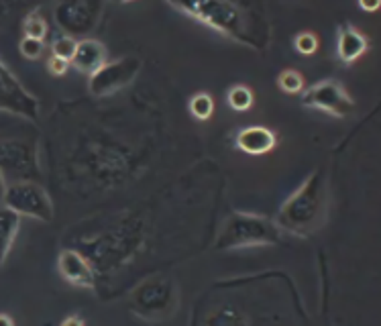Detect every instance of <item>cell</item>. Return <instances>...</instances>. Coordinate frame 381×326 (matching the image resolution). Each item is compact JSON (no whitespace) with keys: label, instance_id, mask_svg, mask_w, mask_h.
Segmentation results:
<instances>
[{"label":"cell","instance_id":"obj_9","mask_svg":"<svg viewBox=\"0 0 381 326\" xmlns=\"http://www.w3.org/2000/svg\"><path fill=\"white\" fill-rule=\"evenodd\" d=\"M0 170L4 175L6 173L19 175L16 182L31 180L39 171L35 147H27L25 143L19 141H2L0 143Z\"/></svg>","mask_w":381,"mask_h":326},{"label":"cell","instance_id":"obj_21","mask_svg":"<svg viewBox=\"0 0 381 326\" xmlns=\"http://www.w3.org/2000/svg\"><path fill=\"white\" fill-rule=\"evenodd\" d=\"M21 54L27 57V59H39L43 54V41H37V39H29L25 37L21 45H19Z\"/></svg>","mask_w":381,"mask_h":326},{"label":"cell","instance_id":"obj_18","mask_svg":"<svg viewBox=\"0 0 381 326\" xmlns=\"http://www.w3.org/2000/svg\"><path fill=\"white\" fill-rule=\"evenodd\" d=\"M278 86L285 94H300L304 92V76L296 70H283L278 76Z\"/></svg>","mask_w":381,"mask_h":326},{"label":"cell","instance_id":"obj_22","mask_svg":"<svg viewBox=\"0 0 381 326\" xmlns=\"http://www.w3.org/2000/svg\"><path fill=\"white\" fill-rule=\"evenodd\" d=\"M47 70H49V73H54V76H64L66 71L70 70V61L51 56L47 59Z\"/></svg>","mask_w":381,"mask_h":326},{"label":"cell","instance_id":"obj_6","mask_svg":"<svg viewBox=\"0 0 381 326\" xmlns=\"http://www.w3.org/2000/svg\"><path fill=\"white\" fill-rule=\"evenodd\" d=\"M39 100L29 92L19 78L0 59V113L14 114L27 121H39Z\"/></svg>","mask_w":381,"mask_h":326},{"label":"cell","instance_id":"obj_16","mask_svg":"<svg viewBox=\"0 0 381 326\" xmlns=\"http://www.w3.org/2000/svg\"><path fill=\"white\" fill-rule=\"evenodd\" d=\"M23 31H25V37H29V39H37V41L45 39L47 23H45V19H43L39 11H33V13L27 14V19L23 23Z\"/></svg>","mask_w":381,"mask_h":326},{"label":"cell","instance_id":"obj_11","mask_svg":"<svg viewBox=\"0 0 381 326\" xmlns=\"http://www.w3.org/2000/svg\"><path fill=\"white\" fill-rule=\"evenodd\" d=\"M278 143L275 133L268 127H245L235 137V147L249 156H263Z\"/></svg>","mask_w":381,"mask_h":326},{"label":"cell","instance_id":"obj_5","mask_svg":"<svg viewBox=\"0 0 381 326\" xmlns=\"http://www.w3.org/2000/svg\"><path fill=\"white\" fill-rule=\"evenodd\" d=\"M141 71V59L139 57H123L116 61H106L98 71H94L88 80V92L94 98H106L114 92L127 88L137 73Z\"/></svg>","mask_w":381,"mask_h":326},{"label":"cell","instance_id":"obj_14","mask_svg":"<svg viewBox=\"0 0 381 326\" xmlns=\"http://www.w3.org/2000/svg\"><path fill=\"white\" fill-rule=\"evenodd\" d=\"M21 228V216L6 206H0V268L4 265L6 257L13 249V243Z\"/></svg>","mask_w":381,"mask_h":326},{"label":"cell","instance_id":"obj_7","mask_svg":"<svg viewBox=\"0 0 381 326\" xmlns=\"http://www.w3.org/2000/svg\"><path fill=\"white\" fill-rule=\"evenodd\" d=\"M300 102L306 108L325 111L337 118L349 116L355 111V100L337 80H322L318 84L306 88L300 96Z\"/></svg>","mask_w":381,"mask_h":326},{"label":"cell","instance_id":"obj_26","mask_svg":"<svg viewBox=\"0 0 381 326\" xmlns=\"http://www.w3.org/2000/svg\"><path fill=\"white\" fill-rule=\"evenodd\" d=\"M377 6H380V2H373V4H363L361 2V9H365V11H375Z\"/></svg>","mask_w":381,"mask_h":326},{"label":"cell","instance_id":"obj_12","mask_svg":"<svg viewBox=\"0 0 381 326\" xmlns=\"http://www.w3.org/2000/svg\"><path fill=\"white\" fill-rule=\"evenodd\" d=\"M106 47L104 43H100L98 39H84V41H78L76 47V54L71 57V66L80 73L86 76H92L94 71H98L104 63H106Z\"/></svg>","mask_w":381,"mask_h":326},{"label":"cell","instance_id":"obj_1","mask_svg":"<svg viewBox=\"0 0 381 326\" xmlns=\"http://www.w3.org/2000/svg\"><path fill=\"white\" fill-rule=\"evenodd\" d=\"M171 9L192 16L194 21L214 29L223 37L261 51L269 43V29L255 21L249 6L239 2L204 0V2H171Z\"/></svg>","mask_w":381,"mask_h":326},{"label":"cell","instance_id":"obj_17","mask_svg":"<svg viewBox=\"0 0 381 326\" xmlns=\"http://www.w3.org/2000/svg\"><path fill=\"white\" fill-rule=\"evenodd\" d=\"M190 113L198 121H208L212 113H214V100H212L210 94L200 92L196 96H192V100H190Z\"/></svg>","mask_w":381,"mask_h":326},{"label":"cell","instance_id":"obj_4","mask_svg":"<svg viewBox=\"0 0 381 326\" xmlns=\"http://www.w3.org/2000/svg\"><path fill=\"white\" fill-rule=\"evenodd\" d=\"M2 206L16 213L21 218L27 216L41 223H51L56 216V208L47 190L35 180H21L9 184Z\"/></svg>","mask_w":381,"mask_h":326},{"label":"cell","instance_id":"obj_20","mask_svg":"<svg viewBox=\"0 0 381 326\" xmlns=\"http://www.w3.org/2000/svg\"><path fill=\"white\" fill-rule=\"evenodd\" d=\"M294 47H296L298 54H302V56H312L318 49V37L314 33H308V31L300 33L294 39Z\"/></svg>","mask_w":381,"mask_h":326},{"label":"cell","instance_id":"obj_25","mask_svg":"<svg viewBox=\"0 0 381 326\" xmlns=\"http://www.w3.org/2000/svg\"><path fill=\"white\" fill-rule=\"evenodd\" d=\"M0 326H14L13 318L9 314H0Z\"/></svg>","mask_w":381,"mask_h":326},{"label":"cell","instance_id":"obj_24","mask_svg":"<svg viewBox=\"0 0 381 326\" xmlns=\"http://www.w3.org/2000/svg\"><path fill=\"white\" fill-rule=\"evenodd\" d=\"M6 188H9V182H6V175L0 170V206L4 202V196H6Z\"/></svg>","mask_w":381,"mask_h":326},{"label":"cell","instance_id":"obj_3","mask_svg":"<svg viewBox=\"0 0 381 326\" xmlns=\"http://www.w3.org/2000/svg\"><path fill=\"white\" fill-rule=\"evenodd\" d=\"M283 239V230L268 216L249 213H235L228 216L223 230L218 233L214 247L218 251L247 249L278 245Z\"/></svg>","mask_w":381,"mask_h":326},{"label":"cell","instance_id":"obj_10","mask_svg":"<svg viewBox=\"0 0 381 326\" xmlns=\"http://www.w3.org/2000/svg\"><path fill=\"white\" fill-rule=\"evenodd\" d=\"M57 271L68 284L78 287H94V270L90 261L76 249H64L59 253Z\"/></svg>","mask_w":381,"mask_h":326},{"label":"cell","instance_id":"obj_15","mask_svg":"<svg viewBox=\"0 0 381 326\" xmlns=\"http://www.w3.org/2000/svg\"><path fill=\"white\" fill-rule=\"evenodd\" d=\"M226 102H228V106H230L233 111L245 113V111H249V108L253 106V92H251L247 86H233V88L228 90V94H226Z\"/></svg>","mask_w":381,"mask_h":326},{"label":"cell","instance_id":"obj_23","mask_svg":"<svg viewBox=\"0 0 381 326\" xmlns=\"http://www.w3.org/2000/svg\"><path fill=\"white\" fill-rule=\"evenodd\" d=\"M61 326H84V320H82V316L71 314V316H68V318L61 322Z\"/></svg>","mask_w":381,"mask_h":326},{"label":"cell","instance_id":"obj_2","mask_svg":"<svg viewBox=\"0 0 381 326\" xmlns=\"http://www.w3.org/2000/svg\"><path fill=\"white\" fill-rule=\"evenodd\" d=\"M326 180L322 170L312 171L308 180L285 200L275 225L300 237H308L322 227L326 216Z\"/></svg>","mask_w":381,"mask_h":326},{"label":"cell","instance_id":"obj_19","mask_svg":"<svg viewBox=\"0 0 381 326\" xmlns=\"http://www.w3.org/2000/svg\"><path fill=\"white\" fill-rule=\"evenodd\" d=\"M76 47H78V41L73 37H70V35H59V37H56V41H54V49H51L54 54L51 56L71 61V57L76 54Z\"/></svg>","mask_w":381,"mask_h":326},{"label":"cell","instance_id":"obj_8","mask_svg":"<svg viewBox=\"0 0 381 326\" xmlns=\"http://www.w3.org/2000/svg\"><path fill=\"white\" fill-rule=\"evenodd\" d=\"M100 2H59L56 6V21L66 33H88L98 23Z\"/></svg>","mask_w":381,"mask_h":326},{"label":"cell","instance_id":"obj_13","mask_svg":"<svg viewBox=\"0 0 381 326\" xmlns=\"http://www.w3.org/2000/svg\"><path fill=\"white\" fill-rule=\"evenodd\" d=\"M369 49L367 37L357 31L353 25L345 23L339 27V35H337V54L342 63H353L361 56H365Z\"/></svg>","mask_w":381,"mask_h":326}]
</instances>
